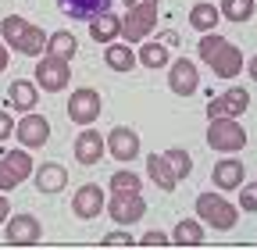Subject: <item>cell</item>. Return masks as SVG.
Returning a JSON list of instances; mask_svg holds the SVG:
<instances>
[{
	"instance_id": "6da1fadb",
	"label": "cell",
	"mask_w": 257,
	"mask_h": 250,
	"mask_svg": "<svg viewBox=\"0 0 257 250\" xmlns=\"http://www.w3.org/2000/svg\"><path fill=\"white\" fill-rule=\"evenodd\" d=\"M0 36H4L8 47H15V50H22L29 57L43 54V43L50 40V36H43V29H36L32 22H25L18 15H8L4 22H0Z\"/></svg>"
},
{
	"instance_id": "7a4b0ae2",
	"label": "cell",
	"mask_w": 257,
	"mask_h": 250,
	"mask_svg": "<svg viewBox=\"0 0 257 250\" xmlns=\"http://www.w3.org/2000/svg\"><path fill=\"white\" fill-rule=\"evenodd\" d=\"M197 214H200V222L204 225H211V229H236V218H239V211L225 200V197H218V193H200L197 197Z\"/></svg>"
},
{
	"instance_id": "3957f363",
	"label": "cell",
	"mask_w": 257,
	"mask_h": 250,
	"mask_svg": "<svg viewBox=\"0 0 257 250\" xmlns=\"http://www.w3.org/2000/svg\"><path fill=\"white\" fill-rule=\"evenodd\" d=\"M207 147L211 150H221V154H232V150H243L246 147V133L236 118H211L207 125Z\"/></svg>"
},
{
	"instance_id": "277c9868",
	"label": "cell",
	"mask_w": 257,
	"mask_h": 250,
	"mask_svg": "<svg viewBox=\"0 0 257 250\" xmlns=\"http://www.w3.org/2000/svg\"><path fill=\"white\" fill-rule=\"evenodd\" d=\"M154 25H157V0H150V4H143V8L125 11V18H121V36H125V43L147 40Z\"/></svg>"
},
{
	"instance_id": "5b68a950",
	"label": "cell",
	"mask_w": 257,
	"mask_h": 250,
	"mask_svg": "<svg viewBox=\"0 0 257 250\" xmlns=\"http://www.w3.org/2000/svg\"><path fill=\"white\" fill-rule=\"evenodd\" d=\"M68 79H72V65L64 57H43L40 65H36V82L47 89V93H57V89H64L68 86Z\"/></svg>"
},
{
	"instance_id": "8992f818",
	"label": "cell",
	"mask_w": 257,
	"mask_h": 250,
	"mask_svg": "<svg viewBox=\"0 0 257 250\" xmlns=\"http://www.w3.org/2000/svg\"><path fill=\"white\" fill-rule=\"evenodd\" d=\"M107 214L118 225H133V222H140V218L147 214V200L140 193H114L107 200Z\"/></svg>"
},
{
	"instance_id": "52a82bcc",
	"label": "cell",
	"mask_w": 257,
	"mask_h": 250,
	"mask_svg": "<svg viewBox=\"0 0 257 250\" xmlns=\"http://www.w3.org/2000/svg\"><path fill=\"white\" fill-rule=\"evenodd\" d=\"M40 236H43V225H40L32 214H15V218H8L4 239H8L11 246H36Z\"/></svg>"
},
{
	"instance_id": "ba28073f",
	"label": "cell",
	"mask_w": 257,
	"mask_h": 250,
	"mask_svg": "<svg viewBox=\"0 0 257 250\" xmlns=\"http://www.w3.org/2000/svg\"><path fill=\"white\" fill-rule=\"evenodd\" d=\"M68 118L79 121V125H89L93 118H100V93L96 89H75L72 100H68Z\"/></svg>"
},
{
	"instance_id": "9c48e42d",
	"label": "cell",
	"mask_w": 257,
	"mask_h": 250,
	"mask_svg": "<svg viewBox=\"0 0 257 250\" xmlns=\"http://www.w3.org/2000/svg\"><path fill=\"white\" fill-rule=\"evenodd\" d=\"M104 204H107V197H104V190L96 182H86V186H79V190L72 193V211L79 214V218H96L104 211Z\"/></svg>"
},
{
	"instance_id": "30bf717a",
	"label": "cell",
	"mask_w": 257,
	"mask_h": 250,
	"mask_svg": "<svg viewBox=\"0 0 257 250\" xmlns=\"http://www.w3.org/2000/svg\"><path fill=\"white\" fill-rule=\"evenodd\" d=\"M168 86H172V93H179V97L197 93V86H200L197 65H193V61H186V57H179L175 65H172V72H168Z\"/></svg>"
},
{
	"instance_id": "8fae6325",
	"label": "cell",
	"mask_w": 257,
	"mask_h": 250,
	"mask_svg": "<svg viewBox=\"0 0 257 250\" xmlns=\"http://www.w3.org/2000/svg\"><path fill=\"white\" fill-rule=\"evenodd\" d=\"M107 154L118 161H133L140 154V136L133 129H125V125H118V129L107 133Z\"/></svg>"
},
{
	"instance_id": "7c38bea8",
	"label": "cell",
	"mask_w": 257,
	"mask_h": 250,
	"mask_svg": "<svg viewBox=\"0 0 257 250\" xmlns=\"http://www.w3.org/2000/svg\"><path fill=\"white\" fill-rule=\"evenodd\" d=\"M207 65H211V72H214L218 79H236V75L243 72V50L232 47V43H225V47L207 61Z\"/></svg>"
},
{
	"instance_id": "4fadbf2b",
	"label": "cell",
	"mask_w": 257,
	"mask_h": 250,
	"mask_svg": "<svg viewBox=\"0 0 257 250\" xmlns=\"http://www.w3.org/2000/svg\"><path fill=\"white\" fill-rule=\"evenodd\" d=\"M15 133H18V143H25V147H43L50 140V121L43 114H25Z\"/></svg>"
},
{
	"instance_id": "5bb4252c",
	"label": "cell",
	"mask_w": 257,
	"mask_h": 250,
	"mask_svg": "<svg viewBox=\"0 0 257 250\" xmlns=\"http://www.w3.org/2000/svg\"><path fill=\"white\" fill-rule=\"evenodd\" d=\"M147 172H150V182L157 186L161 193H172L179 186V175H175V168H172V161L165 158V154H150V158H147Z\"/></svg>"
},
{
	"instance_id": "9a60e30c",
	"label": "cell",
	"mask_w": 257,
	"mask_h": 250,
	"mask_svg": "<svg viewBox=\"0 0 257 250\" xmlns=\"http://www.w3.org/2000/svg\"><path fill=\"white\" fill-rule=\"evenodd\" d=\"M104 150H107V140H100V133L86 129V133H79V140H75V161H79V165H96V161L104 158Z\"/></svg>"
},
{
	"instance_id": "2e32d148",
	"label": "cell",
	"mask_w": 257,
	"mask_h": 250,
	"mask_svg": "<svg viewBox=\"0 0 257 250\" xmlns=\"http://www.w3.org/2000/svg\"><path fill=\"white\" fill-rule=\"evenodd\" d=\"M111 4L114 0H57V8L68 15V18H96V15H104V11H111Z\"/></svg>"
},
{
	"instance_id": "e0dca14e",
	"label": "cell",
	"mask_w": 257,
	"mask_h": 250,
	"mask_svg": "<svg viewBox=\"0 0 257 250\" xmlns=\"http://www.w3.org/2000/svg\"><path fill=\"white\" fill-rule=\"evenodd\" d=\"M64 186H68V172H64L61 165H40L36 168V190L40 193H61Z\"/></svg>"
},
{
	"instance_id": "ac0fdd59",
	"label": "cell",
	"mask_w": 257,
	"mask_h": 250,
	"mask_svg": "<svg viewBox=\"0 0 257 250\" xmlns=\"http://www.w3.org/2000/svg\"><path fill=\"white\" fill-rule=\"evenodd\" d=\"M89 36L96 43H114V36H121V18H114L111 11L89 18Z\"/></svg>"
},
{
	"instance_id": "d6986e66",
	"label": "cell",
	"mask_w": 257,
	"mask_h": 250,
	"mask_svg": "<svg viewBox=\"0 0 257 250\" xmlns=\"http://www.w3.org/2000/svg\"><path fill=\"white\" fill-rule=\"evenodd\" d=\"M104 61H107L111 72H133V68L140 65V54H133V47H128V43H107Z\"/></svg>"
},
{
	"instance_id": "ffe728a7",
	"label": "cell",
	"mask_w": 257,
	"mask_h": 250,
	"mask_svg": "<svg viewBox=\"0 0 257 250\" xmlns=\"http://www.w3.org/2000/svg\"><path fill=\"white\" fill-rule=\"evenodd\" d=\"M8 100L15 104V111H32V107H36V100H40V89L32 86L29 79H15L11 89H8Z\"/></svg>"
},
{
	"instance_id": "44dd1931",
	"label": "cell",
	"mask_w": 257,
	"mask_h": 250,
	"mask_svg": "<svg viewBox=\"0 0 257 250\" xmlns=\"http://www.w3.org/2000/svg\"><path fill=\"white\" fill-rule=\"evenodd\" d=\"M214 186H218V190H239V186H243V165L239 161H218L214 165Z\"/></svg>"
},
{
	"instance_id": "7402d4cb",
	"label": "cell",
	"mask_w": 257,
	"mask_h": 250,
	"mask_svg": "<svg viewBox=\"0 0 257 250\" xmlns=\"http://www.w3.org/2000/svg\"><path fill=\"white\" fill-rule=\"evenodd\" d=\"M218 22H221V11L214 4H207V0L193 4V11H189V25L193 29H200V33H218Z\"/></svg>"
},
{
	"instance_id": "603a6c76",
	"label": "cell",
	"mask_w": 257,
	"mask_h": 250,
	"mask_svg": "<svg viewBox=\"0 0 257 250\" xmlns=\"http://www.w3.org/2000/svg\"><path fill=\"white\" fill-rule=\"evenodd\" d=\"M172 243L175 246H200L204 243V229H200V222H179L175 225V232H172Z\"/></svg>"
},
{
	"instance_id": "cb8c5ba5",
	"label": "cell",
	"mask_w": 257,
	"mask_h": 250,
	"mask_svg": "<svg viewBox=\"0 0 257 250\" xmlns=\"http://www.w3.org/2000/svg\"><path fill=\"white\" fill-rule=\"evenodd\" d=\"M75 50H79V43H75L72 33H54V36L47 40V54H50V57H64V61H68Z\"/></svg>"
},
{
	"instance_id": "d4e9b609",
	"label": "cell",
	"mask_w": 257,
	"mask_h": 250,
	"mask_svg": "<svg viewBox=\"0 0 257 250\" xmlns=\"http://www.w3.org/2000/svg\"><path fill=\"white\" fill-rule=\"evenodd\" d=\"M253 0H221V18H229V22H246V18H253Z\"/></svg>"
},
{
	"instance_id": "484cf974",
	"label": "cell",
	"mask_w": 257,
	"mask_h": 250,
	"mask_svg": "<svg viewBox=\"0 0 257 250\" xmlns=\"http://www.w3.org/2000/svg\"><path fill=\"white\" fill-rule=\"evenodd\" d=\"M225 111H229V118H236V114H243L246 107H250V93L243 89V86H232V89H225Z\"/></svg>"
},
{
	"instance_id": "4316f807",
	"label": "cell",
	"mask_w": 257,
	"mask_h": 250,
	"mask_svg": "<svg viewBox=\"0 0 257 250\" xmlns=\"http://www.w3.org/2000/svg\"><path fill=\"white\" fill-rule=\"evenodd\" d=\"M8 165L15 168L18 182H25L29 175H36V168H32V158H29V150H11V154H8Z\"/></svg>"
},
{
	"instance_id": "83f0119b",
	"label": "cell",
	"mask_w": 257,
	"mask_h": 250,
	"mask_svg": "<svg viewBox=\"0 0 257 250\" xmlns=\"http://www.w3.org/2000/svg\"><path fill=\"white\" fill-rule=\"evenodd\" d=\"M140 65H147V68H165V65H168L165 47H161V43H143V50H140Z\"/></svg>"
},
{
	"instance_id": "f1b7e54d",
	"label": "cell",
	"mask_w": 257,
	"mask_h": 250,
	"mask_svg": "<svg viewBox=\"0 0 257 250\" xmlns=\"http://www.w3.org/2000/svg\"><path fill=\"white\" fill-rule=\"evenodd\" d=\"M111 193H140V175L136 172H114L111 175Z\"/></svg>"
},
{
	"instance_id": "f546056e",
	"label": "cell",
	"mask_w": 257,
	"mask_h": 250,
	"mask_svg": "<svg viewBox=\"0 0 257 250\" xmlns=\"http://www.w3.org/2000/svg\"><path fill=\"white\" fill-rule=\"evenodd\" d=\"M225 43H229V40H225L221 33H204V36H200V47H197V54H200L204 61H211V57H214V54H218Z\"/></svg>"
},
{
	"instance_id": "4dcf8cb0",
	"label": "cell",
	"mask_w": 257,
	"mask_h": 250,
	"mask_svg": "<svg viewBox=\"0 0 257 250\" xmlns=\"http://www.w3.org/2000/svg\"><path fill=\"white\" fill-rule=\"evenodd\" d=\"M165 158L172 161V168H175V175H179V179H186V175H189V168H193V158H189V154H186L182 147H172V150L165 154Z\"/></svg>"
},
{
	"instance_id": "1f68e13d",
	"label": "cell",
	"mask_w": 257,
	"mask_h": 250,
	"mask_svg": "<svg viewBox=\"0 0 257 250\" xmlns=\"http://www.w3.org/2000/svg\"><path fill=\"white\" fill-rule=\"evenodd\" d=\"M15 186H18V175H15V168L8 165V158H4V161H0V193H4V190H15Z\"/></svg>"
},
{
	"instance_id": "d6a6232c",
	"label": "cell",
	"mask_w": 257,
	"mask_h": 250,
	"mask_svg": "<svg viewBox=\"0 0 257 250\" xmlns=\"http://www.w3.org/2000/svg\"><path fill=\"white\" fill-rule=\"evenodd\" d=\"M239 204H243V211H257V186H243Z\"/></svg>"
},
{
	"instance_id": "836d02e7",
	"label": "cell",
	"mask_w": 257,
	"mask_h": 250,
	"mask_svg": "<svg viewBox=\"0 0 257 250\" xmlns=\"http://www.w3.org/2000/svg\"><path fill=\"white\" fill-rule=\"evenodd\" d=\"M104 246H133V236L128 232H111V236H104Z\"/></svg>"
},
{
	"instance_id": "e575fe53",
	"label": "cell",
	"mask_w": 257,
	"mask_h": 250,
	"mask_svg": "<svg viewBox=\"0 0 257 250\" xmlns=\"http://www.w3.org/2000/svg\"><path fill=\"white\" fill-rule=\"evenodd\" d=\"M15 133V118L11 114H4V111H0V143H4L8 136Z\"/></svg>"
},
{
	"instance_id": "d590c367",
	"label": "cell",
	"mask_w": 257,
	"mask_h": 250,
	"mask_svg": "<svg viewBox=\"0 0 257 250\" xmlns=\"http://www.w3.org/2000/svg\"><path fill=\"white\" fill-rule=\"evenodd\" d=\"M165 243H172V236H165V232H147L143 236V246H165Z\"/></svg>"
},
{
	"instance_id": "8d00e7d4",
	"label": "cell",
	"mask_w": 257,
	"mask_h": 250,
	"mask_svg": "<svg viewBox=\"0 0 257 250\" xmlns=\"http://www.w3.org/2000/svg\"><path fill=\"white\" fill-rule=\"evenodd\" d=\"M207 114H211V118H229V111H225V100H221V97L211 100V104H207Z\"/></svg>"
},
{
	"instance_id": "74e56055",
	"label": "cell",
	"mask_w": 257,
	"mask_h": 250,
	"mask_svg": "<svg viewBox=\"0 0 257 250\" xmlns=\"http://www.w3.org/2000/svg\"><path fill=\"white\" fill-rule=\"evenodd\" d=\"M8 214H11V204L4 200V193H0V222H8Z\"/></svg>"
},
{
	"instance_id": "f35d334b",
	"label": "cell",
	"mask_w": 257,
	"mask_h": 250,
	"mask_svg": "<svg viewBox=\"0 0 257 250\" xmlns=\"http://www.w3.org/2000/svg\"><path fill=\"white\" fill-rule=\"evenodd\" d=\"M246 72H250V79L257 82V57H250V61H246Z\"/></svg>"
},
{
	"instance_id": "ab89813d",
	"label": "cell",
	"mask_w": 257,
	"mask_h": 250,
	"mask_svg": "<svg viewBox=\"0 0 257 250\" xmlns=\"http://www.w3.org/2000/svg\"><path fill=\"white\" fill-rule=\"evenodd\" d=\"M143 4H150V0H125V11H133V8H143Z\"/></svg>"
},
{
	"instance_id": "60d3db41",
	"label": "cell",
	"mask_w": 257,
	"mask_h": 250,
	"mask_svg": "<svg viewBox=\"0 0 257 250\" xmlns=\"http://www.w3.org/2000/svg\"><path fill=\"white\" fill-rule=\"evenodd\" d=\"M4 68H8V47L0 43V72H4Z\"/></svg>"
}]
</instances>
